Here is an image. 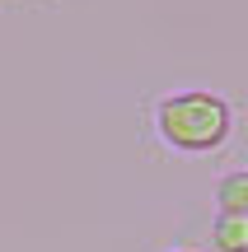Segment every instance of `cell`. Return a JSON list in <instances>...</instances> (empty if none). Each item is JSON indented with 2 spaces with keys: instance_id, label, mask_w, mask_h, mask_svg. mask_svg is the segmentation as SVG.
Instances as JSON below:
<instances>
[{
  "instance_id": "1",
  "label": "cell",
  "mask_w": 248,
  "mask_h": 252,
  "mask_svg": "<svg viewBox=\"0 0 248 252\" xmlns=\"http://www.w3.org/2000/svg\"><path fill=\"white\" fill-rule=\"evenodd\" d=\"M155 126L164 135V145L183 154H211L230 140V126H234V112L220 94L211 89H183V94H169L159 98L155 108Z\"/></svg>"
},
{
  "instance_id": "2",
  "label": "cell",
  "mask_w": 248,
  "mask_h": 252,
  "mask_svg": "<svg viewBox=\"0 0 248 252\" xmlns=\"http://www.w3.org/2000/svg\"><path fill=\"white\" fill-rule=\"evenodd\" d=\"M211 252H248V215H215Z\"/></svg>"
},
{
  "instance_id": "3",
  "label": "cell",
  "mask_w": 248,
  "mask_h": 252,
  "mask_svg": "<svg viewBox=\"0 0 248 252\" xmlns=\"http://www.w3.org/2000/svg\"><path fill=\"white\" fill-rule=\"evenodd\" d=\"M215 206H220V215H248V168L225 173V178H220V187H215Z\"/></svg>"
},
{
  "instance_id": "4",
  "label": "cell",
  "mask_w": 248,
  "mask_h": 252,
  "mask_svg": "<svg viewBox=\"0 0 248 252\" xmlns=\"http://www.w3.org/2000/svg\"><path fill=\"white\" fill-rule=\"evenodd\" d=\"M183 252H192V248H183Z\"/></svg>"
}]
</instances>
